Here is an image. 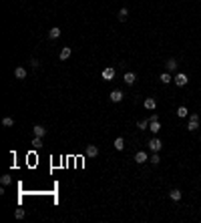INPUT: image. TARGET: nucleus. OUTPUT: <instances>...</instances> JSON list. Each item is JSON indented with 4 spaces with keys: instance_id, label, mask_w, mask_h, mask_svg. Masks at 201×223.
<instances>
[{
    "instance_id": "412c9836",
    "label": "nucleus",
    "mask_w": 201,
    "mask_h": 223,
    "mask_svg": "<svg viewBox=\"0 0 201 223\" xmlns=\"http://www.w3.org/2000/svg\"><path fill=\"white\" fill-rule=\"evenodd\" d=\"M187 115H189V111H187V107H179V109H177V117H181V119H185Z\"/></svg>"
},
{
    "instance_id": "423d86ee",
    "label": "nucleus",
    "mask_w": 201,
    "mask_h": 223,
    "mask_svg": "<svg viewBox=\"0 0 201 223\" xmlns=\"http://www.w3.org/2000/svg\"><path fill=\"white\" fill-rule=\"evenodd\" d=\"M103 78H105V81H113V78H115V68L113 67L105 68V70H103Z\"/></svg>"
},
{
    "instance_id": "39448f33",
    "label": "nucleus",
    "mask_w": 201,
    "mask_h": 223,
    "mask_svg": "<svg viewBox=\"0 0 201 223\" xmlns=\"http://www.w3.org/2000/svg\"><path fill=\"white\" fill-rule=\"evenodd\" d=\"M149 131L155 133V135L161 131V123H159V119H155V121H149Z\"/></svg>"
},
{
    "instance_id": "7ed1b4c3",
    "label": "nucleus",
    "mask_w": 201,
    "mask_h": 223,
    "mask_svg": "<svg viewBox=\"0 0 201 223\" xmlns=\"http://www.w3.org/2000/svg\"><path fill=\"white\" fill-rule=\"evenodd\" d=\"M123 92L119 91V88H115V91H111V95H109V99H111V103H121L123 101Z\"/></svg>"
},
{
    "instance_id": "9b49d317",
    "label": "nucleus",
    "mask_w": 201,
    "mask_h": 223,
    "mask_svg": "<svg viewBox=\"0 0 201 223\" xmlns=\"http://www.w3.org/2000/svg\"><path fill=\"white\" fill-rule=\"evenodd\" d=\"M14 77L18 78V81H24V78H26V68H22V67H18L14 70Z\"/></svg>"
},
{
    "instance_id": "0eeeda50",
    "label": "nucleus",
    "mask_w": 201,
    "mask_h": 223,
    "mask_svg": "<svg viewBox=\"0 0 201 223\" xmlns=\"http://www.w3.org/2000/svg\"><path fill=\"white\" fill-rule=\"evenodd\" d=\"M165 68H167V73H173V70H177V60H175V58H169L167 63H165Z\"/></svg>"
},
{
    "instance_id": "ddd939ff",
    "label": "nucleus",
    "mask_w": 201,
    "mask_h": 223,
    "mask_svg": "<svg viewBox=\"0 0 201 223\" xmlns=\"http://www.w3.org/2000/svg\"><path fill=\"white\" fill-rule=\"evenodd\" d=\"M135 78H137V74H135V73H125L123 81H125L127 85H133V83H135Z\"/></svg>"
},
{
    "instance_id": "cd10ccee",
    "label": "nucleus",
    "mask_w": 201,
    "mask_h": 223,
    "mask_svg": "<svg viewBox=\"0 0 201 223\" xmlns=\"http://www.w3.org/2000/svg\"><path fill=\"white\" fill-rule=\"evenodd\" d=\"M30 67L36 68V67H38V60H36V58H32V60H30Z\"/></svg>"
},
{
    "instance_id": "4468645a",
    "label": "nucleus",
    "mask_w": 201,
    "mask_h": 223,
    "mask_svg": "<svg viewBox=\"0 0 201 223\" xmlns=\"http://www.w3.org/2000/svg\"><path fill=\"white\" fill-rule=\"evenodd\" d=\"M58 36H60V28H58V26H54V28H50L48 30V38H58Z\"/></svg>"
},
{
    "instance_id": "f257e3e1",
    "label": "nucleus",
    "mask_w": 201,
    "mask_h": 223,
    "mask_svg": "<svg viewBox=\"0 0 201 223\" xmlns=\"http://www.w3.org/2000/svg\"><path fill=\"white\" fill-rule=\"evenodd\" d=\"M147 145H149V149L153 151V153H159V151H161V147H163V143H161V139H159V137H153Z\"/></svg>"
},
{
    "instance_id": "a878e982",
    "label": "nucleus",
    "mask_w": 201,
    "mask_h": 223,
    "mask_svg": "<svg viewBox=\"0 0 201 223\" xmlns=\"http://www.w3.org/2000/svg\"><path fill=\"white\" fill-rule=\"evenodd\" d=\"M14 215H16V219H22V217H24V209H16Z\"/></svg>"
},
{
    "instance_id": "bb28decb",
    "label": "nucleus",
    "mask_w": 201,
    "mask_h": 223,
    "mask_svg": "<svg viewBox=\"0 0 201 223\" xmlns=\"http://www.w3.org/2000/svg\"><path fill=\"white\" fill-rule=\"evenodd\" d=\"M189 119H191V121H199V115H197V113H191V115H189Z\"/></svg>"
},
{
    "instance_id": "f3484780",
    "label": "nucleus",
    "mask_w": 201,
    "mask_h": 223,
    "mask_svg": "<svg viewBox=\"0 0 201 223\" xmlns=\"http://www.w3.org/2000/svg\"><path fill=\"white\" fill-rule=\"evenodd\" d=\"M67 58H71V49L64 46V49L60 50V60H67Z\"/></svg>"
},
{
    "instance_id": "5701e85b",
    "label": "nucleus",
    "mask_w": 201,
    "mask_h": 223,
    "mask_svg": "<svg viewBox=\"0 0 201 223\" xmlns=\"http://www.w3.org/2000/svg\"><path fill=\"white\" fill-rule=\"evenodd\" d=\"M137 127H139L141 131H147V129H149V119H147V121H139V123H137Z\"/></svg>"
},
{
    "instance_id": "20e7f679",
    "label": "nucleus",
    "mask_w": 201,
    "mask_h": 223,
    "mask_svg": "<svg viewBox=\"0 0 201 223\" xmlns=\"http://www.w3.org/2000/svg\"><path fill=\"white\" fill-rule=\"evenodd\" d=\"M85 155H86V157H93V159H95V157L99 155V147H97V145H86Z\"/></svg>"
},
{
    "instance_id": "dca6fc26",
    "label": "nucleus",
    "mask_w": 201,
    "mask_h": 223,
    "mask_svg": "<svg viewBox=\"0 0 201 223\" xmlns=\"http://www.w3.org/2000/svg\"><path fill=\"white\" fill-rule=\"evenodd\" d=\"M117 18H119L121 22H125V20L129 18V10H127V8H121V10H119V16H117Z\"/></svg>"
},
{
    "instance_id": "2eb2a0df",
    "label": "nucleus",
    "mask_w": 201,
    "mask_h": 223,
    "mask_svg": "<svg viewBox=\"0 0 201 223\" xmlns=\"http://www.w3.org/2000/svg\"><path fill=\"white\" fill-rule=\"evenodd\" d=\"M115 149L117 151H123L125 149V139H123V137H117V139H115Z\"/></svg>"
},
{
    "instance_id": "4be33fe9",
    "label": "nucleus",
    "mask_w": 201,
    "mask_h": 223,
    "mask_svg": "<svg viewBox=\"0 0 201 223\" xmlns=\"http://www.w3.org/2000/svg\"><path fill=\"white\" fill-rule=\"evenodd\" d=\"M2 125L4 127H12L14 125V119H12V117H4V119H2Z\"/></svg>"
},
{
    "instance_id": "1a4fd4ad",
    "label": "nucleus",
    "mask_w": 201,
    "mask_h": 223,
    "mask_svg": "<svg viewBox=\"0 0 201 223\" xmlns=\"http://www.w3.org/2000/svg\"><path fill=\"white\" fill-rule=\"evenodd\" d=\"M159 81H161L163 85H169V83L173 81V77H171V73H167V70H165V73L159 74Z\"/></svg>"
},
{
    "instance_id": "b1692460",
    "label": "nucleus",
    "mask_w": 201,
    "mask_h": 223,
    "mask_svg": "<svg viewBox=\"0 0 201 223\" xmlns=\"http://www.w3.org/2000/svg\"><path fill=\"white\" fill-rule=\"evenodd\" d=\"M149 161H151L153 165H159V161H161V159H159V153H153V155H151V159H149Z\"/></svg>"
},
{
    "instance_id": "f8f14e48",
    "label": "nucleus",
    "mask_w": 201,
    "mask_h": 223,
    "mask_svg": "<svg viewBox=\"0 0 201 223\" xmlns=\"http://www.w3.org/2000/svg\"><path fill=\"white\" fill-rule=\"evenodd\" d=\"M32 131H34V137H44V135H46V129H44L42 125H36Z\"/></svg>"
},
{
    "instance_id": "aec40b11",
    "label": "nucleus",
    "mask_w": 201,
    "mask_h": 223,
    "mask_svg": "<svg viewBox=\"0 0 201 223\" xmlns=\"http://www.w3.org/2000/svg\"><path fill=\"white\" fill-rule=\"evenodd\" d=\"M187 129H189V131H197V129H199V121H191V119H189Z\"/></svg>"
},
{
    "instance_id": "6ab92c4d",
    "label": "nucleus",
    "mask_w": 201,
    "mask_h": 223,
    "mask_svg": "<svg viewBox=\"0 0 201 223\" xmlns=\"http://www.w3.org/2000/svg\"><path fill=\"white\" fill-rule=\"evenodd\" d=\"M0 183H2V187H6V185L12 183V177H10V175H2V177H0Z\"/></svg>"
},
{
    "instance_id": "393cba45",
    "label": "nucleus",
    "mask_w": 201,
    "mask_h": 223,
    "mask_svg": "<svg viewBox=\"0 0 201 223\" xmlns=\"http://www.w3.org/2000/svg\"><path fill=\"white\" fill-rule=\"evenodd\" d=\"M42 139H44V137H34V139H32V145L34 147H40V145H42Z\"/></svg>"
},
{
    "instance_id": "9d476101",
    "label": "nucleus",
    "mask_w": 201,
    "mask_h": 223,
    "mask_svg": "<svg viewBox=\"0 0 201 223\" xmlns=\"http://www.w3.org/2000/svg\"><path fill=\"white\" fill-rule=\"evenodd\" d=\"M149 159V155L147 153H145V151H139V153H137V155H135V161H137V163H139V165H143L145 161Z\"/></svg>"
},
{
    "instance_id": "f03ea898",
    "label": "nucleus",
    "mask_w": 201,
    "mask_h": 223,
    "mask_svg": "<svg viewBox=\"0 0 201 223\" xmlns=\"http://www.w3.org/2000/svg\"><path fill=\"white\" fill-rule=\"evenodd\" d=\"M173 81H175V85H177V87H185V85L189 83V78H187V74H185V73H177Z\"/></svg>"
},
{
    "instance_id": "a211bd4d",
    "label": "nucleus",
    "mask_w": 201,
    "mask_h": 223,
    "mask_svg": "<svg viewBox=\"0 0 201 223\" xmlns=\"http://www.w3.org/2000/svg\"><path fill=\"white\" fill-rule=\"evenodd\" d=\"M169 197H171L173 201H179V199H181V191H179V189H171V193H169Z\"/></svg>"
},
{
    "instance_id": "6e6552de",
    "label": "nucleus",
    "mask_w": 201,
    "mask_h": 223,
    "mask_svg": "<svg viewBox=\"0 0 201 223\" xmlns=\"http://www.w3.org/2000/svg\"><path fill=\"white\" fill-rule=\"evenodd\" d=\"M143 105H145V109H147V111H153V109L157 107V101H155L153 97H149V99H145Z\"/></svg>"
}]
</instances>
